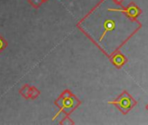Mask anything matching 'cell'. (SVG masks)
I'll use <instances>...</instances> for the list:
<instances>
[{"label": "cell", "mask_w": 148, "mask_h": 125, "mask_svg": "<svg viewBox=\"0 0 148 125\" xmlns=\"http://www.w3.org/2000/svg\"><path fill=\"white\" fill-rule=\"evenodd\" d=\"M108 103L115 105L122 114L126 115L138 104V102L126 90H124L114 101L108 102Z\"/></svg>", "instance_id": "obj_1"}, {"label": "cell", "mask_w": 148, "mask_h": 125, "mask_svg": "<svg viewBox=\"0 0 148 125\" xmlns=\"http://www.w3.org/2000/svg\"><path fill=\"white\" fill-rule=\"evenodd\" d=\"M56 105L60 109L61 112L65 114L71 113L76 107L79 106L80 102L70 93L69 90H65L55 102Z\"/></svg>", "instance_id": "obj_2"}, {"label": "cell", "mask_w": 148, "mask_h": 125, "mask_svg": "<svg viewBox=\"0 0 148 125\" xmlns=\"http://www.w3.org/2000/svg\"><path fill=\"white\" fill-rule=\"evenodd\" d=\"M108 11L109 12H122L128 18H130L132 21H135L138 18V17L142 13L141 9L137 5H135L133 2H132L131 4H129L127 5V7H125V8H123V9H111V8H109Z\"/></svg>", "instance_id": "obj_3"}, {"label": "cell", "mask_w": 148, "mask_h": 125, "mask_svg": "<svg viewBox=\"0 0 148 125\" xmlns=\"http://www.w3.org/2000/svg\"><path fill=\"white\" fill-rule=\"evenodd\" d=\"M110 60L111 62H112V65L118 68V69H120L122 66H124L126 62H127V58L120 52V51H116L114 52L111 57H110Z\"/></svg>", "instance_id": "obj_4"}, {"label": "cell", "mask_w": 148, "mask_h": 125, "mask_svg": "<svg viewBox=\"0 0 148 125\" xmlns=\"http://www.w3.org/2000/svg\"><path fill=\"white\" fill-rule=\"evenodd\" d=\"M115 25H116L115 22H114L113 20H112V19H107V20L105 21V23H104V29H105V31H104L102 36H101L100 38H99V42L102 41V39L105 37L106 34L108 31H112L114 30Z\"/></svg>", "instance_id": "obj_5"}, {"label": "cell", "mask_w": 148, "mask_h": 125, "mask_svg": "<svg viewBox=\"0 0 148 125\" xmlns=\"http://www.w3.org/2000/svg\"><path fill=\"white\" fill-rule=\"evenodd\" d=\"M30 86L29 85H25L21 90H20V94L23 97H25V99H28L30 97Z\"/></svg>", "instance_id": "obj_6"}, {"label": "cell", "mask_w": 148, "mask_h": 125, "mask_svg": "<svg viewBox=\"0 0 148 125\" xmlns=\"http://www.w3.org/2000/svg\"><path fill=\"white\" fill-rule=\"evenodd\" d=\"M39 94H40V92L35 87H31L30 88V98L35 99L39 96Z\"/></svg>", "instance_id": "obj_7"}, {"label": "cell", "mask_w": 148, "mask_h": 125, "mask_svg": "<svg viewBox=\"0 0 148 125\" xmlns=\"http://www.w3.org/2000/svg\"><path fill=\"white\" fill-rule=\"evenodd\" d=\"M7 46V42L6 40L0 35V53H1Z\"/></svg>", "instance_id": "obj_8"}, {"label": "cell", "mask_w": 148, "mask_h": 125, "mask_svg": "<svg viewBox=\"0 0 148 125\" xmlns=\"http://www.w3.org/2000/svg\"><path fill=\"white\" fill-rule=\"evenodd\" d=\"M28 1L34 8H38L43 3L42 0H28Z\"/></svg>", "instance_id": "obj_9"}, {"label": "cell", "mask_w": 148, "mask_h": 125, "mask_svg": "<svg viewBox=\"0 0 148 125\" xmlns=\"http://www.w3.org/2000/svg\"><path fill=\"white\" fill-rule=\"evenodd\" d=\"M123 1H124V0H113V2H114L115 4L119 5H122Z\"/></svg>", "instance_id": "obj_10"}, {"label": "cell", "mask_w": 148, "mask_h": 125, "mask_svg": "<svg viewBox=\"0 0 148 125\" xmlns=\"http://www.w3.org/2000/svg\"><path fill=\"white\" fill-rule=\"evenodd\" d=\"M145 109H146V110L148 111V103L146 104V106H145Z\"/></svg>", "instance_id": "obj_11"}, {"label": "cell", "mask_w": 148, "mask_h": 125, "mask_svg": "<svg viewBox=\"0 0 148 125\" xmlns=\"http://www.w3.org/2000/svg\"><path fill=\"white\" fill-rule=\"evenodd\" d=\"M43 2H46V1H48V0H42Z\"/></svg>", "instance_id": "obj_12"}]
</instances>
